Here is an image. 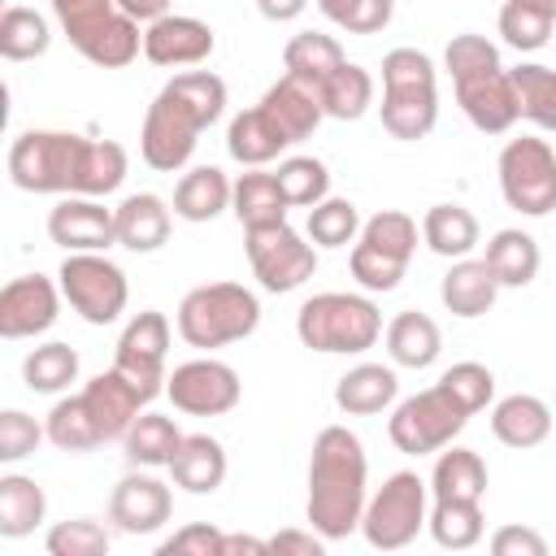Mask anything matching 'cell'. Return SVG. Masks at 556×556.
<instances>
[{
    "instance_id": "cell-1",
    "label": "cell",
    "mask_w": 556,
    "mask_h": 556,
    "mask_svg": "<svg viewBox=\"0 0 556 556\" xmlns=\"http://www.w3.org/2000/svg\"><path fill=\"white\" fill-rule=\"evenodd\" d=\"M9 178L35 195H109L126 178V148L74 130H22L9 143Z\"/></svg>"
},
{
    "instance_id": "cell-2",
    "label": "cell",
    "mask_w": 556,
    "mask_h": 556,
    "mask_svg": "<svg viewBox=\"0 0 556 556\" xmlns=\"http://www.w3.org/2000/svg\"><path fill=\"white\" fill-rule=\"evenodd\" d=\"M226 109V83L213 70H187L174 74L156 100L143 113V130H139V156L156 169V174H178L204 126H213Z\"/></svg>"
},
{
    "instance_id": "cell-3",
    "label": "cell",
    "mask_w": 556,
    "mask_h": 556,
    "mask_svg": "<svg viewBox=\"0 0 556 556\" xmlns=\"http://www.w3.org/2000/svg\"><path fill=\"white\" fill-rule=\"evenodd\" d=\"M369 460L348 426H326L308 456V526L330 543L361 530Z\"/></svg>"
},
{
    "instance_id": "cell-4",
    "label": "cell",
    "mask_w": 556,
    "mask_h": 556,
    "mask_svg": "<svg viewBox=\"0 0 556 556\" xmlns=\"http://www.w3.org/2000/svg\"><path fill=\"white\" fill-rule=\"evenodd\" d=\"M443 65L456 87V104L482 135H504L521 117L513 74L500 61V48L486 35H452L443 48Z\"/></svg>"
},
{
    "instance_id": "cell-5",
    "label": "cell",
    "mask_w": 556,
    "mask_h": 556,
    "mask_svg": "<svg viewBox=\"0 0 556 556\" xmlns=\"http://www.w3.org/2000/svg\"><path fill=\"white\" fill-rule=\"evenodd\" d=\"M382 130L391 139H426L439 122L434 61L417 48H391L382 56Z\"/></svg>"
},
{
    "instance_id": "cell-6",
    "label": "cell",
    "mask_w": 556,
    "mask_h": 556,
    "mask_svg": "<svg viewBox=\"0 0 556 556\" xmlns=\"http://www.w3.org/2000/svg\"><path fill=\"white\" fill-rule=\"evenodd\" d=\"M295 334L304 348L313 352H365L378 343L382 334V313L369 295H352V291H321L313 300L300 304L295 313Z\"/></svg>"
},
{
    "instance_id": "cell-7",
    "label": "cell",
    "mask_w": 556,
    "mask_h": 556,
    "mask_svg": "<svg viewBox=\"0 0 556 556\" xmlns=\"http://www.w3.org/2000/svg\"><path fill=\"white\" fill-rule=\"evenodd\" d=\"M261 326V300L243 282L191 287L178 304V334L191 348H226Z\"/></svg>"
},
{
    "instance_id": "cell-8",
    "label": "cell",
    "mask_w": 556,
    "mask_h": 556,
    "mask_svg": "<svg viewBox=\"0 0 556 556\" xmlns=\"http://www.w3.org/2000/svg\"><path fill=\"white\" fill-rule=\"evenodd\" d=\"M70 43L100 70H122L139 56L143 35L130 13L117 9V0H48Z\"/></svg>"
},
{
    "instance_id": "cell-9",
    "label": "cell",
    "mask_w": 556,
    "mask_h": 556,
    "mask_svg": "<svg viewBox=\"0 0 556 556\" xmlns=\"http://www.w3.org/2000/svg\"><path fill=\"white\" fill-rule=\"evenodd\" d=\"M413 252H417V222L400 208H382L361 226L348 252V269L365 291H395Z\"/></svg>"
},
{
    "instance_id": "cell-10",
    "label": "cell",
    "mask_w": 556,
    "mask_h": 556,
    "mask_svg": "<svg viewBox=\"0 0 556 556\" xmlns=\"http://www.w3.org/2000/svg\"><path fill=\"white\" fill-rule=\"evenodd\" d=\"M426 495H430V482H421L413 469H400L391 473L369 500H365V513H361V534L369 547L378 552H395V547H408L421 526H426Z\"/></svg>"
},
{
    "instance_id": "cell-11",
    "label": "cell",
    "mask_w": 556,
    "mask_h": 556,
    "mask_svg": "<svg viewBox=\"0 0 556 556\" xmlns=\"http://www.w3.org/2000/svg\"><path fill=\"white\" fill-rule=\"evenodd\" d=\"M500 191L508 208L547 217L556 208V148L539 135L508 139L500 148Z\"/></svg>"
},
{
    "instance_id": "cell-12",
    "label": "cell",
    "mask_w": 556,
    "mask_h": 556,
    "mask_svg": "<svg viewBox=\"0 0 556 556\" xmlns=\"http://www.w3.org/2000/svg\"><path fill=\"white\" fill-rule=\"evenodd\" d=\"M465 421H469V413L456 404V395L434 382V387L395 404V413L387 421V434L404 456H426V452L447 447L465 430Z\"/></svg>"
},
{
    "instance_id": "cell-13",
    "label": "cell",
    "mask_w": 556,
    "mask_h": 556,
    "mask_svg": "<svg viewBox=\"0 0 556 556\" xmlns=\"http://www.w3.org/2000/svg\"><path fill=\"white\" fill-rule=\"evenodd\" d=\"M56 278H61V295L70 300V308L83 321H91V326L117 321L122 308H126V300H130V287H126L122 265H113L100 252H65Z\"/></svg>"
},
{
    "instance_id": "cell-14",
    "label": "cell",
    "mask_w": 556,
    "mask_h": 556,
    "mask_svg": "<svg viewBox=\"0 0 556 556\" xmlns=\"http://www.w3.org/2000/svg\"><path fill=\"white\" fill-rule=\"evenodd\" d=\"M243 252H248L252 274L261 278V287L265 291H278V295L304 287L313 278V269H317L313 243H304V235L291 222L243 230Z\"/></svg>"
},
{
    "instance_id": "cell-15",
    "label": "cell",
    "mask_w": 556,
    "mask_h": 556,
    "mask_svg": "<svg viewBox=\"0 0 556 556\" xmlns=\"http://www.w3.org/2000/svg\"><path fill=\"white\" fill-rule=\"evenodd\" d=\"M165 395L174 400L178 413H191V417H222L239 404L243 387H239V374L226 365V361H213V356H195V361H182L174 365V374L165 378Z\"/></svg>"
},
{
    "instance_id": "cell-16",
    "label": "cell",
    "mask_w": 556,
    "mask_h": 556,
    "mask_svg": "<svg viewBox=\"0 0 556 556\" xmlns=\"http://www.w3.org/2000/svg\"><path fill=\"white\" fill-rule=\"evenodd\" d=\"M165 356H169V321L156 308H143L126 321L117 352H113V369H122L130 382H139L152 400L165 391Z\"/></svg>"
},
{
    "instance_id": "cell-17",
    "label": "cell",
    "mask_w": 556,
    "mask_h": 556,
    "mask_svg": "<svg viewBox=\"0 0 556 556\" xmlns=\"http://www.w3.org/2000/svg\"><path fill=\"white\" fill-rule=\"evenodd\" d=\"M48 239L65 252H104L109 243H117V213L96 195H65L48 213Z\"/></svg>"
},
{
    "instance_id": "cell-18",
    "label": "cell",
    "mask_w": 556,
    "mask_h": 556,
    "mask_svg": "<svg viewBox=\"0 0 556 556\" xmlns=\"http://www.w3.org/2000/svg\"><path fill=\"white\" fill-rule=\"evenodd\" d=\"M61 287L43 274H22L0 291V334L4 339H35L56 321Z\"/></svg>"
},
{
    "instance_id": "cell-19",
    "label": "cell",
    "mask_w": 556,
    "mask_h": 556,
    "mask_svg": "<svg viewBox=\"0 0 556 556\" xmlns=\"http://www.w3.org/2000/svg\"><path fill=\"white\" fill-rule=\"evenodd\" d=\"M169 513H174V495L152 473H126L109 495V521L122 534H152L169 521Z\"/></svg>"
},
{
    "instance_id": "cell-20",
    "label": "cell",
    "mask_w": 556,
    "mask_h": 556,
    "mask_svg": "<svg viewBox=\"0 0 556 556\" xmlns=\"http://www.w3.org/2000/svg\"><path fill=\"white\" fill-rule=\"evenodd\" d=\"M217 48L213 39V26L200 22V17H187V13H165L156 22H148L143 30V56L152 65H200L208 61Z\"/></svg>"
},
{
    "instance_id": "cell-21",
    "label": "cell",
    "mask_w": 556,
    "mask_h": 556,
    "mask_svg": "<svg viewBox=\"0 0 556 556\" xmlns=\"http://www.w3.org/2000/svg\"><path fill=\"white\" fill-rule=\"evenodd\" d=\"M83 400H87V413H91V421H96V430H100L104 443H109V439H122V434L130 430V421L139 417V408L152 404V395H148L139 382H130L122 369L96 374V378L83 387Z\"/></svg>"
},
{
    "instance_id": "cell-22",
    "label": "cell",
    "mask_w": 556,
    "mask_h": 556,
    "mask_svg": "<svg viewBox=\"0 0 556 556\" xmlns=\"http://www.w3.org/2000/svg\"><path fill=\"white\" fill-rule=\"evenodd\" d=\"M261 109H265V117L282 130L287 143L308 139V135L317 130V122L326 117L317 87H308L304 78H291V74H282V78L261 96Z\"/></svg>"
},
{
    "instance_id": "cell-23",
    "label": "cell",
    "mask_w": 556,
    "mask_h": 556,
    "mask_svg": "<svg viewBox=\"0 0 556 556\" xmlns=\"http://www.w3.org/2000/svg\"><path fill=\"white\" fill-rule=\"evenodd\" d=\"M491 434L504 443V447H539L547 434H552V408L530 395V391H517V395H504L495 408H491Z\"/></svg>"
},
{
    "instance_id": "cell-24",
    "label": "cell",
    "mask_w": 556,
    "mask_h": 556,
    "mask_svg": "<svg viewBox=\"0 0 556 556\" xmlns=\"http://www.w3.org/2000/svg\"><path fill=\"white\" fill-rule=\"evenodd\" d=\"M495 295H500V282H495L491 265L473 261V256L452 261V269L439 282V300L452 317H482L495 304Z\"/></svg>"
},
{
    "instance_id": "cell-25",
    "label": "cell",
    "mask_w": 556,
    "mask_h": 556,
    "mask_svg": "<svg viewBox=\"0 0 556 556\" xmlns=\"http://www.w3.org/2000/svg\"><path fill=\"white\" fill-rule=\"evenodd\" d=\"M395 395H400L395 369H391V365H374V361L352 365V369L334 382V404H339L348 417H374V413H382L387 404H395Z\"/></svg>"
},
{
    "instance_id": "cell-26",
    "label": "cell",
    "mask_w": 556,
    "mask_h": 556,
    "mask_svg": "<svg viewBox=\"0 0 556 556\" xmlns=\"http://www.w3.org/2000/svg\"><path fill=\"white\" fill-rule=\"evenodd\" d=\"M169 473H174V486L191 495H213L226 482V452L213 434H182L169 460Z\"/></svg>"
},
{
    "instance_id": "cell-27",
    "label": "cell",
    "mask_w": 556,
    "mask_h": 556,
    "mask_svg": "<svg viewBox=\"0 0 556 556\" xmlns=\"http://www.w3.org/2000/svg\"><path fill=\"white\" fill-rule=\"evenodd\" d=\"M113 213H117V243L130 252H156L169 239V204L152 191L126 195Z\"/></svg>"
},
{
    "instance_id": "cell-28",
    "label": "cell",
    "mask_w": 556,
    "mask_h": 556,
    "mask_svg": "<svg viewBox=\"0 0 556 556\" xmlns=\"http://www.w3.org/2000/svg\"><path fill=\"white\" fill-rule=\"evenodd\" d=\"M387 352H391V361L404 365V369H426V365L439 361L443 334H439L434 317H426V313H417V308H404V313H395V317L387 321Z\"/></svg>"
},
{
    "instance_id": "cell-29",
    "label": "cell",
    "mask_w": 556,
    "mask_h": 556,
    "mask_svg": "<svg viewBox=\"0 0 556 556\" xmlns=\"http://www.w3.org/2000/svg\"><path fill=\"white\" fill-rule=\"evenodd\" d=\"M230 195H235V182L217 165H195L174 187V213L182 222H213L222 208H230Z\"/></svg>"
},
{
    "instance_id": "cell-30",
    "label": "cell",
    "mask_w": 556,
    "mask_h": 556,
    "mask_svg": "<svg viewBox=\"0 0 556 556\" xmlns=\"http://www.w3.org/2000/svg\"><path fill=\"white\" fill-rule=\"evenodd\" d=\"M230 208H235V217H239L243 230H256V226H278V222H287V208H291V204H287V195H282V187H278L274 174L248 169V174L235 178Z\"/></svg>"
},
{
    "instance_id": "cell-31",
    "label": "cell",
    "mask_w": 556,
    "mask_h": 556,
    "mask_svg": "<svg viewBox=\"0 0 556 556\" xmlns=\"http://www.w3.org/2000/svg\"><path fill=\"white\" fill-rule=\"evenodd\" d=\"M282 148H291V143H287V139H282V130L265 117V109H261V104H256V109L235 113V117H230V126H226V152H230L239 165H248V169H256V165L274 161Z\"/></svg>"
},
{
    "instance_id": "cell-32",
    "label": "cell",
    "mask_w": 556,
    "mask_h": 556,
    "mask_svg": "<svg viewBox=\"0 0 556 556\" xmlns=\"http://www.w3.org/2000/svg\"><path fill=\"white\" fill-rule=\"evenodd\" d=\"M482 261L491 265V274H495L500 287H530L534 274H539V265H543L534 235L513 230V226H508V230H495V235L486 239V256H482Z\"/></svg>"
},
{
    "instance_id": "cell-33",
    "label": "cell",
    "mask_w": 556,
    "mask_h": 556,
    "mask_svg": "<svg viewBox=\"0 0 556 556\" xmlns=\"http://www.w3.org/2000/svg\"><path fill=\"white\" fill-rule=\"evenodd\" d=\"M421 239L430 252L460 261L478 248V217L465 204H430L421 217Z\"/></svg>"
},
{
    "instance_id": "cell-34",
    "label": "cell",
    "mask_w": 556,
    "mask_h": 556,
    "mask_svg": "<svg viewBox=\"0 0 556 556\" xmlns=\"http://www.w3.org/2000/svg\"><path fill=\"white\" fill-rule=\"evenodd\" d=\"M182 443V430L165 417V413H139L130 421V430L122 434V447H126V460L130 465H143V469H169L174 452Z\"/></svg>"
},
{
    "instance_id": "cell-35",
    "label": "cell",
    "mask_w": 556,
    "mask_h": 556,
    "mask_svg": "<svg viewBox=\"0 0 556 556\" xmlns=\"http://www.w3.org/2000/svg\"><path fill=\"white\" fill-rule=\"evenodd\" d=\"M430 495L434 500H478L486 495V460L473 447H452L439 452L434 473H430Z\"/></svg>"
},
{
    "instance_id": "cell-36",
    "label": "cell",
    "mask_w": 556,
    "mask_h": 556,
    "mask_svg": "<svg viewBox=\"0 0 556 556\" xmlns=\"http://www.w3.org/2000/svg\"><path fill=\"white\" fill-rule=\"evenodd\" d=\"M48 513V495L35 478L26 473H4L0 478V534L4 539H26Z\"/></svg>"
},
{
    "instance_id": "cell-37",
    "label": "cell",
    "mask_w": 556,
    "mask_h": 556,
    "mask_svg": "<svg viewBox=\"0 0 556 556\" xmlns=\"http://www.w3.org/2000/svg\"><path fill=\"white\" fill-rule=\"evenodd\" d=\"M426 530L439 547L447 552H469L482 530H486V517H482V504L478 500H434L430 517H426Z\"/></svg>"
},
{
    "instance_id": "cell-38",
    "label": "cell",
    "mask_w": 556,
    "mask_h": 556,
    "mask_svg": "<svg viewBox=\"0 0 556 556\" xmlns=\"http://www.w3.org/2000/svg\"><path fill=\"white\" fill-rule=\"evenodd\" d=\"M343 48L330 39V35H317V30H300L287 39L282 48V65L291 78H304L308 87H321L339 65H343Z\"/></svg>"
},
{
    "instance_id": "cell-39",
    "label": "cell",
    "mask_w": 556,
    "mask_h": 556,
    "mask_svg": "<svg viewBox=\"0 0 556 556\" xmlns=\"http://www.w3.org/2000/svg\"><path fill=\"white\" fill-rule=\"evenodd\" d=\"M317 96H321L326 117L356 122V117L374 104V74H369L365 65H356V61H343V65L317 87Z\"/></svg>"
},
{
    "instance_id": "cell-40",
    "label": "cell",
    "mask_w": 556,
    "mask_h": 556,
    "mask_svg": "<svg viewBox=\"0 0 556 556\" xmlns=\"http://www.w3.org/2000/svg\"><path fill=\"white\" fill-rule=\"evenodd\" d=\"M513 74L517 87V109L526 122H534L539 130H556V70L539 65V61H521Z\"/></svg>"
},
{
    "instance_id": "cell-41",
    "label": "cell",
    "mask_w": 556,
    "mask_h": 556,
    "mask_svg": "<svg viewBox=\"0 0 556 556\" xmlns=\"http://www.w3.org/2000/svg\"><path fill=\"white\" fill-rule=\"evenodd\" d=\"M43 430H48V443L61 447V452H91V447L104 443L100 430H96V421H91V413H87L83 391L56 400L52 413H48V421H43Z\"/></svg>"
},
{
    "instance_id": "cell-42",
    "label": "cell",
    "mask_w": 556,
    "mask_h": 556,
    "mask_svg": "<svg viewBox=\"0 0 556 556\" xmlns=\"http://www.w3.org/2000/svg\"><path fill=\"white\" fill-rule=\"evenodd\" d=\"M48 43H52V35H48L43 13L26 9V4L4 9V17H0V56L4 61H35L48 52Z\"/></svg>"
},
{
    "instance_id": "cell-43",
    "label": "cell",
    "mask_w": 556,
    "mask_h": 556,
    "mask_svg": "<svg viewBox=\"0 0 556 556\" xmlns=\"http://www.w3.org/2000/svg\"><path fill=\"white\" fill-rule=\"evenodd\" d=\"M22 378H26V387L39 391V395H56V391H65V387L78 378V352H74L70 343H43V348L26 352Z\"/></svg>"
},
{
    "instance_id": "cell-44",
    "label": "cell",
    "mask_w": 556,
    "mask_h": 556,
    "mask_svg": "<svg viewBox=\"0 0 556 556\" xmlns=\"http://www.w3.org/2000/svg\"><path fill=\"white\" fill-rule=\"evenodd\" d=\"M356 235H361V213L352 200L326 195L308 208V239L317 248H348V243H356Z\"/></svg>"
},
{
    "instance_id": "cell-45",
    "label": "cell",
    "mask_w": 556,
    "mask_h": 556,
    "mask_svg": "<svg viewBox=\"0 0 556 556\" xmlns=\"http://www.w3.org/2000/svg\"><path fill=\"white\" fill-rule=\"evenodd\" d=\"M274 178H278L291 208H313L317 200L330 195V169L317 156H287Z\"/></svg>"
},
{
    "instance_id": "cell-46",
    "label": "cell",
    "mask_w": 556,
    "mask_h": 556,
    "mask_svg": "<svg viewBox=\"0 0 556 556\" xmlns=\"http://www.w3.org/2000/svg\"><path fill=\"white\" fill-rule=\"evenodd\" d=\"M552 26H556V17L526 0H504V9H500V35L517 52H539L552 39Z\"/></svg>"
},
{
    "instance_id": "cell-47",
    "label": "cell",
    "mask_w": 556,
    "mask_h": 556,
    "mask_svg": "<svg viewBox=\"0 0 556 556\" xmlns=\"http://www.w3.org/2000/svg\"><path fill=\"white\" fill-rule=\"evenodd\" d=\"M439 387H447V391L456 395V404L473 417V413H482V408L491 404V395H495V374H491L482 361H456L452 369H443Z\"/></svg>"
},
{
    "instance_id": "cell-48",
    "label": "cell",
    "mask_w": 556,
    "mask_h": 556,
    "mask_svg": "<svg viewBox=\"0 0 556 556\" xmlns=\"http://www.w3.org/2000/svg\"><path fill=\"white\" fill-rule=\"evenodd\" d=\"M43 547L52 556H104L109 552V530L91 517H74V521H56L43 539Z\"/></svg>"
},
{
    "instance_id": "cell-49",
    "label": "cell",
    "mask_w": 556,
    "mask_h": 556,
    "mask_svg": "<svg viewBox=\"0 0 556 556\" xmlns=\"http://www.w3.org/2000/svg\"><path fill=\"white\" fill-rule=\"evenodd\" d=\"M317 9L348 35H378L391 22L395 0H317Z\"/></svg>"
},
{
    "instance_id": "cell-50",
    "label": "cell",
    "mask_w": 556,
    "mask_h": 556,
    "mask_svg": "<svg viewBox=\"0 0 556 556\" xmlns=\"http://www.w3.org/2000/svg\"><path fill=\"white\" fill-rule=\"evenodd\" d=\"M39 439H48V430L30 413H22V408H4L0 413V460L4 465L26 460L39 447Z\"/></svg>"
},
{
    "instance_id": "cell-51",
    "label": "cell",
    "mask_w": 556,
    "mask_h": 556,
    "mask_svg": "<svg viewBox=\"0 0 556 556\" xmlns=\"http://www.w3.org/2000/svg\"><path fill=\"white\" fill-rule=\"evenodd\" d=\"M222 530L208 526V521H191L182 530H174L165 543H161V556H222Z\"/></svg>"
},
{
    "instance_id": "cell-52",
    "label": "cell",
    "mask_w": 556,
    "mask_h": 556,
    "mask_svg": "<svg viewBox=\"0 0 556 556\" xmlns=\"http://www.w3.org/2000/svg\"><path fill=\"white\" fill-rule=\"evenodd\" d=\"M491 552L495 556H547V539L530 526H500L491 534Z\"/></svg>"
},
{
    "instance_id": "cell-53",
    "label": "cell",
    "mask_w": 556,
    "mask_h": 556,
    "mask_svg": "<svg viewBox=\"0 0 556 556\" xmlns=\"http://www.w3.org/2000/svg\"><path fill=\"white\" fill-rule=\"evenodd\" d=\"M321 534H313V530H278L274 539H269V552H295V556H321Z\"/></svg>"
},
{
    "instance_id": "cell-54",
    "label": "cell",
    "mask_w": 556,
    "mask_h": 556,
    "mask_svg": "<svg viewBox=\"0 0 556 556\" xmlns=\"http://www.w3.org/2000/svg\"><path fill=\"white\" fill-rule=\"evenodd\" d=\"M169 4H174V0H117V9L130 13L135 22H156V17L169 13Z\"/></svg>"
},
{
    "instance_id": "cell-55",
    "label": "cell",
    "mask_w": 556,
    "mask_h": 556,
    "mask_svg": "<svg viewBox=\"0 0 556 556\" xmlns=\"http://www.w3.org/2000/svg\"><path fill=\"white\" fill-rule=\"evenodd\" d=\"M304 4L308 0H256L261 17H269V22H295L304 13Z\"/></svg>"
},
{
    "instance_id": "cell-56",
    "label": "cell",
    "mask_w": 556,
    "mask_h": 556,
    "mask_svg": "<svg viewBox=\"0 0 556 556\" xmlns=\"http://www.w3.org/2000/svg\"><path fill=\"white\" fill-rule=\"evenodd\" d=\"M235 552L261 556V552H269V543H265V539H252V534H226V539H222V556H235Z\"/></svg>"
},
{
    "instance_id": "cell-57",
    "label": "cell",
    "mask_w": 556,
    "mask_h": 556,
    "mask_svg": "<svg viewBox=\"0 0 556 556\" xmlns=\"http://www.w3.org/2000/svg\"><path fill=\"white\" fill-rule=\"evenodd\" d=\"M526 4H534V9H543V13H552V17H556V0H526Z\"/></svg>"
}]
</instances>
